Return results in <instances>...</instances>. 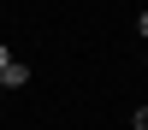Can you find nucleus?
Instances as JSON below:
<instances>
[{
    "label": "nucleus",
    "mask_w": 148,
    "mask_h": 130,
    "mask_svg": "<svg viewBox=\"0 0 148 130\" xmlns=\"http://www.w3.org/2000/svg\"><path fill=\"white\" fill-rule=\"evenodd\" d=\"M24 83H30V65H24V59H12V65L0 71V89H24Z\"/></svg>",
    "instance_id": "1"
},
{
    "label": "nucleus",
    "mask_w": 148,
    "mask_h": 130,
    "mask_svg": "<svg viewBox=\"0 0 148 130\" xmlns=\"http://www.w3.org/2000/svg\"><path fill=\"white\" fill-rule=\"evenodd\" d=\"M6 65H12V53H6V42H0V71H6Z\"/></svg>",
    "instance_id": "2"
},
{
    "label": "nucleus",
    "mask_w": 148,
    "mask_h": 130,
    "mask_svg": "<svg viewBox=\"0 0 148 130\" xmlns=\"http://www.w3.org/2000/svg\"><path fill=\"white\" fill-rule=\"evenodd\" d=\"M136 30H142V35H148V12H142V24H136Z\"/></svg>",
    "instance_id": "3"
}]
</instances>
